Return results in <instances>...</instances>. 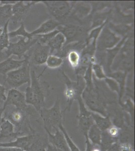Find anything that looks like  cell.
Masks as SVG:
<instances>
[{"mask_svg":"<svg viewBox=\"0 0 135 151\" xmlns=\"http://www.w3.org/2000/svg\"><path fill=\"white\" fill-rule=\"evenodd\" d=\"M37 38L27 39L25 37L19 38L16 42H10L8 47L5 52L6 58H8L11 55H16L21 58L24 57L33 46L38 42Z\"/></svg>","mask_w":135,"mask_h":151,"instance_id":"30bf717a","label":"cell"},{"mask_svg":"<svg viewBox=\"0 0 135 151\" xmlns=\"http://www.w3.org/2000/svg\"><path fill=\"white\" fill-rule=\"evenodd\" d=\"M58 129H60L63 133L64 135L65 136V139L67 141V144L69 146V148L70 151H80L79 148L77 147V146L75 144V143L72 141L70 137L69 136V134L67 133V131L66 129L64 128L63 124H61L59 125Z\"/></svg>","mask_w":135,"mask_h":151,"instance_id":"d590c367","label":"cell"},{"mask_svg":"<svg viewBox=\"0 0 135 151\" xmlns=\"http://www.w3.org/2000/svg\"><path fill=\"white\" fill-rule=\"evenodd\" d=\"M45 151H63L61 150H60L58 148H56V147L53 146V145L51 144H48L47 148H46V150Z\"/></svg>","mask_w":135,"mask_h":151,"instance_id":"60d3db41","label":"cell"},{"mask_svg":"<svg viewBox=\"0 0 135 151\" xmlns=\"http://www.w3.org/2000/svg\"><path fill=\"white\" fill-rule=\"evenodd\" d=\"M72 10L70 16L75 18L78 20H82L90 15L92 11L90 3L72 2Z\"/></svg>","mask_w":135,"mask_h":151,"instance_id":"e0dca14e","label":"cell"},{"mask_svg":"<svg viewBox=\"0 0 135 151\" xmlns=\"http://www.w3.org/2000/svg\"><path fill=\"white\" fill-rule=\"evenodd\" d=\"M127 74L128 73L124 72L123 71L116 70V72H111L106 75L107 77L110 78L115 80L118 84L120 88V91L118 95V103L120 105H121L122 104L121 99L125 93Z\"/></svg>","mask_w":135,"mask_h":151,"instance_id":"d6986e66","label":"cell"},{"mask_svg":"<svg viewBox=\"0 0 135 151\" xmlns=\"http://www.w3.org/2000/svg\"><path fill=\"white\" fill-rule=\"evenodd\" d=\"M108 137H110L111 139L115 141V142H118L121 133V129L116 127L113 124H111L105 131H104Z\"/></svg>","mask_w":135,"mask_h":151,"instance_id":"1f68e13d","label":"cell"},{"mask_svg":"<svg viewBox=\"0 0 135 151\" xmlns=\"http://www.w3.org/2000/svg\"><path fill=\"white\" fill-rule=\"evenodd\" d=\"M46 66L50 68L55 69L60 67L63 63V59L62 58L58 57L56 55H49L46 60Z\"/></svg>","mask_w":135,"mask_h":151,"instance_id":"d6a6232c","label":"cell"},{"mask_svg":"<svg viewBox=\"0 0 135 151\" xmlns=\"http://www.w3.org/2000/svg\"><path fill=\"white\" fill-rule=\"evenodd\" d=\"M86 148L85 151H90L91 143L89 141V139H86Z\"/></svg>","mask_w":135,"mask_h":151,"instance_id":"ee69618b","label":"cell"},{"mask_svg":"<svg viewBox=\"0 0 135 151\" xmlns=\"http://www.w3.org/2000/svg\"><path fill=\"white\" fill-rule=\"evenodd\" d=\"M31 50L29 55L26 54L29 57V60L35 65H42L45 64L48 57L50 54V47L46 45H43L37 42V43L30 50Z\"/></svg>","mask_w":135,"mask_h":151,"instance_id":"4fadbf2b","label":"cell"},{"mask_svg":"<svg viewBox=\"0 0 135 151\" xmlns=\"http://www.w3.org/2000/svg\"><path fill=\"white\" fill-rule=\"evenodd\" d=\"M3 27L0 28V35H1V33L2 32V31H3Z\"/></svg>","mask_w":135,"mask_h":151,"instance_id":"c3c4849f","label":"cell"},{"mask_svg":"<svg viewBox=\"0 0 135 151\" xmlns=\"http://www.w3.org/2000/svg\"><path fill=\"white\" fill-rule=\"evenodd\" d=\"M101 135L102 132L101 130L95 124H94L88 132V139L92 144L101 145Z\"/></svg>","mask_w":135,"mask_h":151,"instance_id":"484cf974","label":"cell"},{"mask_svg":"<svg viewBox=\"0 0 135 151\" xmlns=\"http://www.w3.org/2000/svg\"><path fill=\"white\" fill-rule=\"evenodd\" d=\"M3 117L11 122L15 127L16 132L25 136L24 129L28 125V110H23L13 106H8L4 109Z\"/></svg>","mask_w":135,"mask_h":151,"instance_id":"8992f818","label":"cell"},{"mask_svg":"<svg viewBox=\"0 0 135 151\" xmlns=\"http://www.w3.org/2000/svg\"><path fill=\"white\" fill-rule=\"evenodd\" d=\"M85 87L81 98L85 106L91 112L103 116H108L107 107L109 105L116 103L117 98L114 93L104 83L96 79L93 75V81L85 82Z\"/></svg>","mask_w":135,"mask_h":151,"instance_id":"6da1fadb","label":"cell"},{"mask_svg":"<svg viewBox=\"0 0 135 151\" xmlns=\"http://www.w3.org/2000/svg\"><path fill=\"white\" fill-rule=\"evenodd\" d=\"M65 111L61 108L60 99L58 97L56 98L55 104L51 108L41 109L39 113L43 119L45 129L51 132L52 130L58 129L60 124H62Z\"/></svg>","mask_w":135,"mask_h":151,"instance_id":"3957f363","label":"cell"},{"mask_svg":"<svg viewBox=\"0 0 135 151\" xmlns=\"http://www.w3.org/2000/svg\"><path fill=\"white\" fill-rule=\"evenodd\" d=\"M90 151H106V150L103 148L101 145L91 144Z\"/></svg>","mask_w":135,"mask_h":151,"instance_id":"74e56055","label":"cell"},{"mask_svg":"<svg viewBox=\"0 0 135 151\" xmlns=\"http://www.w3.org/2000/svg\"><path fill=\"white\" fill-rule=\"evenodd\" d=\"M68 59L71 66L76 70L79 67L80 63V53L77 50H72L68 55Z\"/></svg>","mask_w":135,"mask_h":151,"instance_id":"f546056e","label":"cell"},{"mask_svg":"<svg viewBox=\"0 0 135 151\" xmlns=\"http://www.w3.org/2000/svg\"><path fill=\"white\" fill-rule=\"evenodd\" d=\"M91 115L94 120V124L97 126L101 132L105 131L112 124L110 117L109 115L104 117L93 112H91Z\"/></svg>","mask_w":135,"mask_h":151,"instance_id":"d4e9b609","label":"cell"},{"mask_svg":"<svg viewBox=\"0 0 135 151\" xmlns=\"http://www.w3.org/2000/svg\"><path fill=\"white\" fill-rule=\"evenodd\" d=\"M24 61V58L22 60H16L11 57L6 58L0 62V74L6 76L7 73L20 67Z\"/></svg>","mask_w":135,"mask_h":151,"instance_id":"44dd1931","label":"cell"},{"mask_svg":"<svg viewBox=\"0 0 135 151\" xmlns=\"http://www.w3.org/2000/svg\"><path fill=\"white\" fill-rule=\"evenodd\" d=\"M12 16V5H0V23L5 24L10 20Z\"/></svg>","mask_w":135,"mask_h":151,"instance_id":"f1b7e54d","label":"cell"},{"mask_svg":"<svg viewBox=\"0 0 135 151\" xmlns=\"http://www.w3.org/2000/svg\"><path fill=\"white\" fill-rule=\"evenodd\" d=\"M41 75L37 76L34 70H31L30 85L26 88L24 93L26 104L34 107L38 113L45 107V98L50 93L51 88L48 83L40 82Z\"/></svg>","mask_w":135,"mask_h":151,"instance_id":"7a4b0ae2","label":"cell"},{"mask_svg":"<svg viewBox=\"0 0 135 151\" xmlns=\"http://www.w3.org/2000/svg\"><path fill=\"white\" fill-rule=\"evenodd\" d=\"M10 23V21H7L3 27V31L0 35V51L2 52L5 49H7L10 44L9 32L8 30V25Z\"/></svg>","mask_w":135,"mask_h":151,"instance_id":"83f0119b","label":"cell"},{"mask_svg":"<svg viewBox=\"0 0 135 151\" xmlns=\"http://www.w3.org/2000/svg\"><path fill=\"white\" fill-rule=\"evenodd\" d=\"M66 42V39L61 33L59 32L46 45L50 47V55H56L58 53Z\"/></svg>","mask_w":135,"mask_h":151,"instance_id":"cb8c5ba5","label":"cell"},{"mask_svg":"<svg viewBox=\"0 0 135 151\" xmlns=\"http://www.w3.org/2000/svg\"><path fill=\"white\" fill-rule=\"evenodd\" d=\"M61 24H62L55 20V19H48L43 23L39 27L30 32V35L31 37H34L37 35H45L51 32L56 29Z\"/></svg>","mask_w":135,"mask_h":151,"instance_id":"7402d4cb","label":"cell"},{"mask_svg":"<svg viewBox=\"0 0 135 151\" xmlns=\"http://www.w3.org/2000/svg\"><path fill=\"white\" fill-rule=\"evenodd\" d=\"M39 136L40 134H32L20 136L11 142L0 143V147H14L27 151Z\"/></svg>","mask_w":135,"mask_h":151,"instance_id":"2e32d148","label":"cell"},{"mask_svg":"<svg viewBox=\"0 0 135 151\" xmlns=\"http://www.w3.org/2000/svg\"><path fill=\"white\" fill-rule=\"evenodd\" d=\"M4 110L3 108L0 109V125L2 123V120H3V113Z\"/></svg>","mask_w":135,"mask_h":151,"instance_id":"f6af8a7d","label":"cell"},{"mask_svg":"<svg viewBox=\"0 0 135 151\" xmlns=\"http://www.w3.org/2000/svg\"><path fill=\"white\" fill-rule=\"evenodd\" d=\"M6 88L4 86L0 84V98L4 101H5L6 96L5 95Z\"/></svg>","mask_w":135,"mask_h":151,"instance_id":"f35d334b","label":"cell"},{"mask_svg":"<svg viewBox=\"0 0 135 151\" xmlns=\"http://www.w3.org/2000/svg\"><path fill=\"white\" fill-rule=\"evenodd\" d=\"M21 136H23L22 134L16 132L15 127L11 122L3 119L0 125V143L11 142Z\"/></svg>","mask_w":135,"mask_h":151,"instance_id":"9a60e30c","label":"cell"},{"mask_svg":"<svg viewBox=\"0 0 135 151\" xmlns=\"http://www.w3.org/2000/svg\"><path fill=\"white\" fill-rule=\"evenodd\" d=\"M79 104V113L77 116L78 120V127L85 139H88L87 134L89 129L94 124L91 115V112L87 110L83 101L81 96L78 99Z\"/></svg>","mask_w":135,"mask_h":151,"instance_id":"8fae6325","label":"cell"},{"mask_svg":"<svg viewBox=\"0 0 135 151\" xmlns=\"http://www.w3.org/2000/svg\"><path fill=\"white\" fill-rule=\"evenodd\" d=\"M107 24L103 28L96 40V51L97 52H103L113 48L121 40V37L113 32Z\"/></svg>","mask_w":135,"mask_h":151,"instance_id":"9c48e42d","label":"cell"},{"mask_svg":"<svg viewBox=\"0 0 135 151\" xmlns=\"http://www.w3.org/2000/svg\"><path fill=\"white\" fill-rule=\"evenodd\" d=\"M62 74L65 80L66 88L64 95L67 103V107L64 110L65 112L66 110L70 111L73 102L81 96L85 87L86 84L84 77H77V81L73 82L66 75L64 72H62Z\"/></svg>","mask_w":135,"mask_h":151,"instance_id":"5b68a950","label":"cell"},{"mask_svg":"<svg viewBox=\"0 0 135 151\" xmlns=\"http://www.w3.org/2000/svg\"><path fill=\"white\" fill-rule=\"evenodd\" d=\"M45 4L49 14L55 20L62 23L70 17L72 10V4L65 1H40Z\"/></svg>","mask_w":135,"mask_h":151,"instance_id":"ba28073f","label":"cell"},{"mask_svg":"<svg viewBox=\"0 0 135 151\" xmlns=\"http://www.w3.org/2000/svg\"><path fill=\"white\" fill-rule=\"evenodd\" d=\"M107 25L111 31L117 35H120L123 38L134 37L133 24H115L109 21Z\"/></svg>","mask_w":135,"mask_h":151,"instance_id":"ffe728a7","label":"cell"},{"mask_svg":"<svg viewBox=\"0 0 135 151\" xmlns=\"http://www.w3.org/2000/svg\"><path fill=\"white\" fill-rule=\"evenodd\" d=\"M92 70L93 72V75H95L97 80H104L107 78L106 74L103 70V66L97 64L96 62L93 63L92 65Z\"/></svg>","mask_w":135,"mask_h":151,"instance_id":"e575fe53","label":"cell"},{"mask_svg":"<svg viewBox=\"0 0 135 151\" xmlns=\"http://www.w3.org/2000/svg\"><path fill=\"white\" fill-rule=\"evenodd\" d=\"M66 39L64 45L77 42H85L89 29L83 26L74 24H61L56 28Z\"/></svg>","mask_w":135,"mask_h":151,"instance_id":"52a82bcc","label":"cell"},{"mask_svg":"<svg viewBox=\"0 0 135 151\" xmlns=\"http://www.w3.org/2000/svg\"><path fill=\"white\" fill-rule=\"evenodd\" d=\"M7 58L5 52L0 51V60H3L4 58ZM6 59V58H5Z\"/></svg>","mask_w":135,"mask_h":151,"instance_id":"bcb514c9","label":"cell"},{"mask_svg":"<svg viewBox=\"0 0 135 151\" xmlns=\"http://www.w3.org/2000/svg\"><path fill=\"white\" fill-rule=\"evenodd\" d=\"M60 31L56 29L51 32L46 33L45 35H37L34 37H36L38 39V42L43 45H47L48 42L52 39L56 35H57Z\"/></svg>","mask_w":135,"mask_h":151,"instance_id":"836d02e7","label":"cell"},{"mask_svg":"<svg viewBox=\"0 0 135 151\" xmlns=\"http://www.w3.org/2000/svg\"><path fill=\"white\" fill-rule=\"evenodd\" d=\"M0 151H25L22 149L14 147H0Z\"/></svg>","mask_w":135,"mask_h":151,"instance_id":"ab89813d","label":"cell"},{"mask_svg":"<svg viewBox=\"0 0 135 151\" xmlns=\"http://www.w3.org/2000/svg\"><path fill=\"white\" fill-rule=\"evenodd\" d=\"M4 102V101L2 99H1V98H0V109H1V108H3Z\"/></svg>","mask_w":135,"mask_h":151,"instance_id":"7dc6e473","label":"cell"},{"mask_svg":"<svg viewBox=\"0 0 135 151\" xmlns=\"http://www.w3.org/2000/svg\"><path fill=\"white\" fill-rule=\"evenodd\" d=\"M106 151H120L118 150L117 143L116 142L115 144L112 145L110 148L108 149V150Z\"/></svg>","mask_w":135,"mask_h":151,"instance_id":"7bdbcfd3","label":"cell"},{"mask_svg":"<svg viewBox=\"0 0 135 151\" xmlns=\"http://www.w3.org/2000/svg\"><path fill=\"white\" fill-rule=\"evenodd\" d=\"M49 144L48 137L40 135L27 151H45L47 146Z\"/></svg>","mask_w":135,"mask_h":151,"instance_id":"4316f807","label":"cell"},{"mask_svg":"<svg viewBox=\"0 0 135 151\" xmlns=\"http://www.w3.org/2000/svg\"><path fill=\"white\" fill-rule=\"evenodd\" d=\"M39 1H31L25 4L23 1H17L16 3L12 5V16L10 20L14 25L23 23L29 12L30 7Z\"/></svg>","mask_w":135,"mask_h":151,"instance_id":"5bb4252c","label":"cell"},{"mask_svg":"<svg viewBox=\"0 0 135 151\" xmlns=\"http://www.w3.org/2000/svg\"><path fill=\"white\" fill-rule=\"evenodd\" d=\"M9 38H14L17 36H21L27 39H30L33 37H31L30 32L29 33L26 30L23 22L21 23L19 27L15 31L9 32Z\"/></svg>","mask_w":135,"mask_h":151,"instance_id":"4dcf8cb0","label":"cell"},{"mask_svg":"<svg viewBox=\"0 0 135 151\" xmlns=\"http://www.w3.org/2000/svg\"><path fill=\"white\" fill-rule=\"evenodd\" d=\"M105 84L108 85V87L109 88L111 91L113 92H116L118 95L120 91V88L118 84L116 81L110 78L107 77L104 79Z\"/></svg>","mask_w":135,"mask_h":151,"instance_id":"8d00e7d4","label":"cell"},{"mask_svg":"<svg viewBox=\"0 0 135 151\" xmlns=\"http://www.w3.org/2000/svg\"><path fill=\"white\" fill-rule=\"evenodd\" d=\"M18 1H0V5H13L17 3Z\"/></svg>","mask_w":135,"mask_h":151,"instance_id":"b9f144b4","label":"cell"},{"mask_svg":"<svg viewBox=\"0 0 135 151\" xmlns=\"http://www.w3.org/2000/svg\"><path fill=\"white\" fill-rule=\"evenodd\" d=\"M45 130L48 134V140L50 144L63 151H70L65 136L60 129H56L53 134L47 129Z\"/></svg>","mask_w":135,"mask_h":151,"instance_id":"ac0fdd59","label":"cell"},{"mask_svg":"<svg viewBox=\"0 0 135 151\" xmlns=\"http://www.w3.org/2000/svg\"><path fill=\"white\" fill-rule=\"evenodd\" d=\"M113 13V9H110V10L106 12H95L91 14V18L92 20V24L89 28V30L94 29L101 26L105 22L108 20H110L111 18V15Z\"/></svg>","mask_w":135,"mask_h":151,"instance_id":"603a6c76","label":"cell"},{"mask_svg":"<svg viewBox=\"0 0 135 151\" xmlns=\"http://www.w3.org/2000/svg\"><path fill=\"white\" fill-rule=\"evenodd\" d=\"M8 106H13L23 110H28V107L26 103L25 94L17 89H11L8 91L5 101L4 102L3 109Z\"/></svg>","mask_w":135,"mask_h":151,"instance_id":"7c38bea8","label":"cell"},{"mask_svg":"<svg viewBox=\"0 0 135 151\" xmlns=\"http://www.w3.org/2000/svg\"><path fill=\"white\" fill-rule=\"evenodd\" d=\"M22 65L19 68L12 70L6 76V82L11 89H17L26 83H30V64L29 57L26 55Z\"/></svg>","mask_w":135,"mask_h":151,"instance_id":"277c9868","label":"cell"}]
</instances>
